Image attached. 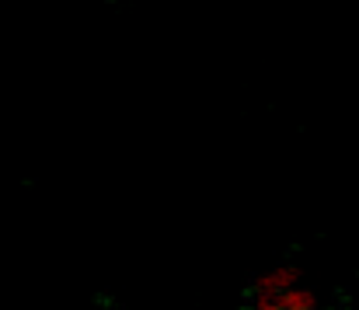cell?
Returning a JSON list of instances; mask_svg holds the SVG:
<instances>
[{
	"instance_id": "cell-3",
	"label": "cell",
	"mask_w": 359,
	"mask_h": 310,
	"mask_svg": "<svg viewBox=\"0 0 359 310\" xmlns=\"http://www.w3.org/2000/svg\"><path fill=\"white\" fill-rule=\"evenodd\" d=\"M255 310H283V297H255Z\"/></svg>"
},
{
	"instance_id": "cell-1",
	"label": "cell",
	"mask_w": 359,
	"mask_h": 310,
	"mask_svg": "<svg viewBox=\"0 0 359 310\" xmlns=\"http://www.w3.org/2000/svg\"><path fill=\"white\" fill-rule=\"evenodd\" d=\"M297 279H300L297 269H272V272L255 279V297H279L290 286H297Z\"/></svg>"
},
{
	"instance_id": "cell-2",
	"label": "cell",
	"mask_w": 359,
	"mask_h": 310,
	"mask_svg": "<svg viewBox=\"0 0 359 310\" xmlns=\"http://www.w3.org/2000/svg\"><path fill=\"white\" fill-rule=\"evenodd\" d=\"M283 297V310H318V297L311 290H300V286H290Z\"/></svg>"
}]
</instances>
